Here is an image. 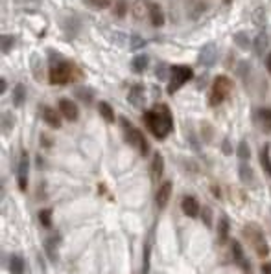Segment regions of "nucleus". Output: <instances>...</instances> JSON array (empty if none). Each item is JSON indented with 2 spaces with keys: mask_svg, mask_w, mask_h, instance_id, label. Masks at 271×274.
Listing matches in <instances>:
<instances>
[{
  "mask_svg": "<svg viewBox=\"0 0 271 274\" xmlns=\"http://www.w3.org/2000/svg\"><path fill=\"white\" fill-rule=\"evenodd\" d=\"M144 124L157 140H165L166 136L173 131V116L170 112V107L165 103H159V105H155V109L146 110L144 112Z\"/></svg>",
  "mask_w": 271,
  "mask_h": 274,
  "instance_id": "1",
  "label": "nucleus"
},
{
  "mask_svg": "<svg viewBox=\"0 0 271 274\" xmlns=\"http://www.w3.org/2000/svg\"><path fill=\"white\" fill-rule=\"evenodd\" d=\"M120 127H122L125 142H127L129 146H133V147H137L142 157H146L149 151V144H148V140H146V136L142 134V131L137 129L127 118H124V116H120Z\"/></svg>",
  "mask_w": 271,
  "mask_h": 274,
  "instance_id": "2",
  "label": "nucleus"
},
{
  "mask_svg": "<svg viewBox=\"0 0 271 274\" xmlns=\"http://www.w3.org/2000/svg\"><path fill=\"white\" fill-rule=\"evenodd\" d=\"M244 236L247 237V241L251 243V247L255 249L256 256L266 257L270 254V245L266 241V236H264V230L255 223H249L244 226Z\"/></svg>",
  "mask_w": 271,
  "mask_h": 274,
  "instance_id": "3",
  "label": "nucleus"
},
{
  "mask_svg": "<svg viewBox=\"0 0 271 274\" xmlns=\"http://www.w3.org/2000/svg\"><path fill=\"white\" fill-rule=\"evenodd\" d=\"M232 79H230L229 75H218V77H214L212 81V91H210V96H208V103L216 107V105H220L223 101L229 98V94L232 92Z\"/></svg>",
  "mask_w": 271,
  "mask_h": 274,
  "instance_id": "4",
  "label": "nucleus"
},
{
  "mask_svg": "<svg viewBox=\"0 0 271 274\" xmlns=\"http://www.w3.org/2000/svg\"><path fill=\"white\" fill-rule=\"evenodd\" d=\"M72 72H74V67H72L68 61H65V59L56 61V63H52L50 72H48L50 83L59 85V87L70 83V79H72Z\"/></svg>",
  "mask_w": 271,
  "mask_h": 274,
  "instance_id": "5",
  "label": "nucleus"
},
{
  "mask_svg": "<svg viewBox=\"0 0 271 274\" xmlns=\"http://www.w3.org/2000/svg\"><path fill=\"white\" fill-rule=\"evenodd\" d=\"M194 77V70L187 65H175L170 68V83H168V94H175L185 83H188Z\"/></svg>",
  "mask_w": 271,
  "mask_h": 274,
  "instance_id": "6",
  "label": "nucleus"
},
{
  "mask_svg": "<svg viewBox=\"0 0 271 274\" xmlns=\"http://www.w3.org/2000/svg\"><path fill=\"white\" fill-rule=\"evenodd\" d=\"M28 169H30V157H28V151H21L19 166H17V183H19L21 191H26V188H28Z\"/></svg>",
  "mask_w": 271,
  "mask_h": 274,
  "instance_id": "7",
  "label": "nucleus"
},
{
  "mask_svg": "<svg viewBox=\"0 0 271 274\" xmlns=\"http://www.w3.org/2000/svg\"><path fill=\"white\" fill-rule=\"evenodd\" d=\"M197 61H199L201 67H205V68L214 67L216 61H218V48H216V44H214V42L205 44V46L199 50V57H197Z\"/></svg>",
  "mask_w": 271,
  "mask_h": 274,
  "instance_id": "8",
  "label": "nucleus"
},
{
  "mask_svg": "<svg viewBox=\"0 0 271 274\" xmlns=\"http://www.w3.org/2000/svg\"><path fill=\"white\" fill-rule=\"evenodd\" d=\"M58 107H59L61 116L65 118V120H68V122H76V120L80 118V109H78V105H76L72 100L63 98V100H59Z\"/></svg>",
  "mask_w": 271,
  "mask_h": 274,
  "instance_id": "9",
  "label": "nucleus"
},
{
  "mask_svg": "<svg viewBox=\"0 0 271 274\" xmlns=\"http://www.w3.org/2000/svg\"><path fill=\"white\" fill-rule=\"evenodd\" d=\"M230 254H232V259H234V263L240 265L244 271H249L251 269V263L247 261L246 257V252H244V247H242V243L240 241H232V245H230Z\"/></svg>",
  "mask_w": 271,
  "mask_h": 274,
  "instance_id": "10",
  "label": "nucleus"
},
{
  "mask_svg": "<svg viewBox=\"0 0 271 274\" xmlns=\"http://www.w3.org/2000/svg\"><path fill=\"white\" fill-rule=\"evenodd\" d=\"M127 101L131 103L133 107H142L144 105V101H146V91H144V87L142 85H133L129 92H127Z\"/></svg>",
  "mask_w": 271,
  "mask_h": 274,
  "instance_id": "11",
  "label": "nucleus"
},
{
  "mask_svg": "<svg viewBox=\"0 0 271 274\" xmlns=\"http://www.w3.org/2000/svg\"><path fill=\"white\" fill-rule=\"evenodd\" d=\"M172 188L173 186L170 181H166V183H163L159 186V190H157V193H155V202L159 208H166L168 201L172 197Z\"/></svg>",
  "mask_w": 271,
  "mask_h": 274,
  "instance_id": "12",
  "label": "nucleus"
},
{
  "mask_svg": "<svg viewBox=\"0 0 271 274\" xmlns=\"http://www.w3.org/2000/svg\"><path fill=\"white\" fill-rule=\"evenodd\" d=\"M181 208H183V212L188 217H197L201 214V206H199V202H197L196 197H192V195H185V197H183Z\"/></svg>",
  "mask_w": 271,
  "mask_h": 274,
  "instance_id": "13",
  "label": "nucleus"
},
{
  "mask_svg": "<svg viewBox=\"0 0 271 274\" xmlns=\"http://www.w3.org/2000/svg\"><path fill=\"white\" fill-rule=\"evenodd\" d=\"M41 114H42V120H44L52 129H59V127H61V116H59L61 112H58L56 109L44 105V107L41 109Z\"/></svg>",
  "mask_w": 271,
  "mask_h": 274,
  "instance_id": "14",
  "label": "nucleus"
},
{
  "mask_svg": "<svg viewBox=\"0 0 271 274\" xmlns=\"http://www.w3.org/2000/svg\"><path fill=\"white\" fill-rule=\"evenodd\" d=\"M59 237L58 234H52L44 239V252L48 256L50 261H58V245H59Z\"/></svg>",
  "mask_w": 271,
  "mask_h": 274,
  "instance_id": "15",
  "label": "nucleus"
},
{
  "mask_svg": "<svg viewBox=\"0 0 271 274\" xmlns=\"http://www.w3.org/2000/svg\"><path fill=\"white\" fill-rule=\"evenodd\" d=\"M149 22L151 26H155V28H161V26H165V13H163V8L155 4V2H149Z\"/></svg>",
  "mask_w": 271,
  "mask_h": 274,
  "instance_id": "16",
  "label": "nucleus"
},
{
  "mask_svg": "<svg viewBox=\"0 0 271 274\" xmlns=\"http://www.w3.org/2000/svg\"><path fill=\"white\" fill-rule=\"evenodd\" d=\"M163 173H165V158L157 151V153H153V160H151V179L159 181Z\"/></svg>",
  "mask_w": 271,
  "mask_h": 274,
  "instance_id": "17",
  "label": "nucleus"
},
{
  "mask_svg": "<svg viewBox=\"0 0 271 274\" xmlns=\"http://www.w3.org/2000/svg\"><path fill=\"white\" fill-rule=\"evenodd\" d=\"M260 166H262L264 173L271 179V146L264 144V147L260 149Z\"/></svg>",
  "mask_w": 271,
  "mask_h": 274,
  "instance_id": "18",
  "label": "nucleus"
},
{
  "mask_svg": "<svg viewBox=\"0 0 271 274\" xmlns=\"http://www.w3.org/2000/svg\"><path fill=\"white\" fill-rule=\"evenodd\" d=\"M256 118L260 122V127H262L264 133H271V109L262 107L256 110Z\"/></svg>",
  "mask_w": 271,
  "mask_h": 274,
  "instance_id": "19",
  "label": "nucleus"
},
{
  "mask_svg": "<svg viewBox=\"0 0 271 274\" xmlns=\"http://www.w3.org/2000/svg\"><path fill=\"white\" fill-rule=\"evenodd\" d=\"M148 65H149V59L146 54H139V55H135L131 61V68L135 74H144Z\"/></svg>",
  "mask_w": 271,
  "mask_h": 274,
  "instance_id": "20",
  "label": "nucleus"
},
{
  "mask_svg": "<svg viewBox=\"0 0 271 274\" xmlns=\"http://www.w3.org/2000/svg\"><path fill=\"white\" fill-rule=\"evenodd\" d=\"M24 259L19 256V254H11L9 256V263L8 269L11 274H24Z\"/></svg>",
  "mask_w": 271,
  "mask_h": 274,
  "instance_id": "21",
  "label": "nucleus"
},
{
  "mask_svg": "<svg viewBox=\"0 0 271 274\" xmlns=\"http://www.w3.org/2000/svg\"><path fill=\"white\" fill-rule=\"evenodd\" d=\"M268 44H270L268 34H266V32H260V34L253 39V50H255L256 55H262L264 52H266V48H268Z\"/></svg>",
  "mask_w": 271,
  "mask_h": 274,
  "instance_id": "22",
  "label": "nucleus"
},
{
  "mask_svg": "<svg viewBox=\"0 0 271 274\" xmlns=\"http://www.w3.org/2000/svg\"><path fill=\"white\" fill-rule=\"evenodd\" d=\"M26 87L22 83H17L15 87H13V98H11V101H13V105L15 107H22L26 101Z\"/></svg>",
  "mask_w": 271,
  "mask_h": 274,
  "instance_id": "23",
  "label": "nucleus"
},
{
  "mask_svg": "<svg viewBox=\"0 0 271 274\" xmlns=\"http://www.w3.org/2000/svg\"><path fill=\"white\" fill-rule=\"evenodd\" d=\"M98 110H100V114H102V118L105 120L107 124H113V122L116 120L115 110H113V107H111L107 101H100V103H98Z\"/></svg>",
  "mask_w": 271,
  "mask_h": 274,
  "instance_id": "24",
  "label": "nucleus"
},
{
  "mask_svg": "<svg viewBox=\"0 0 271 274\" xmlns=\"http://www.w3.org/2000/svg\"><path fill=\"white\" fill-rule=\"evenodd\" d=\"M131 13L137 18H144L146 17V13H149V2L148 0H137V2L133 4Z\"/></svg>",
  "mask_w": 271,
  "mask_h": 274,
  "instance_id": "25",
  "label": "nucleus"
},
{
  "mask_svg": "<svg viewBox=\"0 0 271 274\" xmlns=\"http://www.w3.org/2000/svg\"><path fill=\"white\" fill-rule=\"evenodd\" d=\"M238 175H240V181H242L244 184H251L253 181H255V173H253V169H251L249 164H246V162L240 164Z\"/></svg>",
  "mask_w": 271,
  "mask_h": 274,
  "instance_id": "26",
  "label": "nucleus"
},
{
  "mask_svg": "<svg viewBox=\"0 0 271 274\" xmlns=\"http://www.w3.org/2000/svg\"><path fill=\"white\" fill-rule=\"evenodd\" d=\"M234 44L238 46V48H242V50H249V46H253V42L249 41V35L246 34V32H238V34H234Z\"/></svg>",
  "mask_w": 271,
  "mask_h": 274,
  "instance_id": "27",
  "label": "nucleus"
},
{
  "mask_svg": "<svg viewBox=\"0 0 271 274\" xmlns=\"http://www.w3.org/2000/svg\"><path fill=\"white\" fill-rule=\"evenodd\" d=\"M218 239H220V243H225V241L229 239V219H227V217H222V219H220Z\"/></svg>",
  "mask_w": 271,
  "mask_h": 274,
  "instance_id": "28",
  "label": "nucleus"
},
{
  "mask_svg": "<svg viewBox=\"0 0 271 274\" xmlns=\"http://www.w3.org/2000/svg\"><path fill=\"white\" fill-rule=\"evenodd\" d=\"M76 98H80L85 105H90L92 100H94V94H92V91L87 89V87H80V89H76Z\"/></svg>",
  "mask_w": 271,
  "mask_h": 274,
  "instance_id": "29",
  "label": "nucleus"
},
{
  "mask_svg": "<svg viewBox=\"0 0 271 274\" xmlns=\"http://www.w3.org/2000/svg\"><path fill=\"white\" fill-rule=\"evenodd\" d=\"M15 42H17L15 35H2V54H4V55H8L9 52L13 50Z\"/></svg>",
  "mask_w": 271,
  "mask_h": 274,
  "instance_id": "30",
  "label": "nucleus"
},
{
  "mask_svg": "<svg viewBox=\"0 0 271 274\" xmlns=\"http://www.w3.org/2000/svg\"><path fill=\"white\" fill-rule=\"evenodd\" d=\"M236 157H238L242 162H247L249 157H251V149H249V146H247L246 140H242L238 144V147H236Z\"/></svg>",
  "mask_w": 271,
  "mask_h": 274,
  "instance_id": "31",
  "label": "nucleus"
},
{
  "mask_svg": "<svg viewBox=\"0 0 271 274\" xmlns=\"http://www.w3.org/2000/svg\"><path fill=\"white\" fill-rule=\"evenodd\" d=\"M39 221L44 228H50L52 226V208H44L39 212Z\"/></svg>",
  "mask_w": 271,
  "mask_h": 274,
  "instance_id": "32",
  "label": "nucleus"
},
{
  "mask_svg": "<svg viewBox=\"0 0 271 274\" xmlns=\"http://www.w3.org/2000/svg\"><path fill=\"white\" fill-rule=\"evenodd\" d=\"M13 125H15V120L11 118V114L9 112H4L2 114V131H4V134H8L11 129H13Z\"/></svg>",
  "mask_w": 271,
  "mask_h": 274,
  "instance_id": "33",
  "label": "nucleus"
},
{
  "mask_svg": "<svg viewBox=\"0 0 271 274\" xmlns=\"http://www.w3.org/2000/svg\"><path fill=\"white\" fill-rule=\"evenodd\" d=\"M125 13H127V2H125V0H116L115 15L118 18H122V17H125Z\"/></svg>",
  "mask_w": 271,
  "mask_h": 274,
  "instance_id": "34",
  "label": "nucleus"
},
{
  "mask_svg": "<svg viewBox=\"0 0 271 274\" xmlns=\"http://www.w3.org/2000/svg\"><path fill=\"white\" fill-rule=\"evenodd\" d=\"M253 20H255L256 26L266 24V11H264V8H256L255 11H253Z\"/></svg>",
  "mask_w": 271,
  "mask_h": 274,
  "instance_id": "35",
  "label": "nucleus"
},
{
  "mask_svg": "<svg viewBox=\"0 0 271 274\" xmlns=\"http://www.w3.org/2000/svg\"><path fill=\"white\" fill-rule=\"evenodd\" d=\"M236 72H238V75L242 77V79H246L247 74L251 72V65H249L247 61H240V63H238V68H236Z\"/></svg>",
  "mask_w": 271,
  "mask_h": 274,
  "instance_id": "36",
  "label": "nucleus"
},
{
  "mask_svg": "<svg viewBox=\"0 0 271 274\" xmlns=\"http://www.w3.org/2000/svg\"><path fill=\"white\" fill-rule=\"evenodd\" d=\"M144 44H146L144 39H140L139 35H131V37H129V46H131V50H139Z\"/></svg>",
  "mask_w": 271,
  "mask_h": 274,
  "instance_id": "37",
  "label": "nucleus"
},
{
  "mask_svg": "<svg viewBox=\"0 0 271 274\" xmlns=\"http://www.w3.org/2000/svg\"><path fill=\"white\" fill-rule=\"evenodd\" d=\"M201 219H203V223H205L207 226L212 224V212H210V208L208 206H205L203 210H201Z\"/></svg>",
  "mask_w": 271,
  "mask_h": 274,
  "instance_id": "38",
  "label": "nucleus"
},
{
  "mask_svg": "<svg viewBox=\"0 0 271 274\" xmlns=\"http://www.w3.org/2000/svg\"><path fill=\"white\" fill-rule=\"evenodd\" d=\"M168 70H170V68L166 67V65H159V67H157V77H159V79H166V75H168Z\"/></svg>",
  "mask_w": 271,
  "mask_h": 274,
  "instance_id": "39",
  "label": "nucleus"
},
{
  "mask_svg": "<svg viewBox=\"0 0 271 274\" xmlns=\"http://www.w3.org/2000/svg\"><path fill=\"white\" fill-rule=\"evenodd\" d=\"M90 4H92V6H94V8H107V6H109V4H111V0H89Z\"/></svg>",
  "mask_w": 271,
  "mask_h": 274,
  "instance_id": "40",
  "label": "nucleus"
},
{
  "mask_svg": "<svg viewBox=\"0 0 271 274\" xmlns=\"http://www.w3.org/2000/svg\"><path fill=\"white\" fill-rule=\"evenodd\" d=\"M15 2L21 6H37L39 4V0H15Z\"/></svg>",
  "mask_w": 271,
  "mask_h": 274,
  "instance_id": "41",
  "label": "nucleus"
},
{
  "mask_svg": "<svg viewBox=\"0 0 271 274\" xmlns=\"http://www.w3.org/2000/svg\"><path fill=\"white\" fill-rule=\"evenodd\" d=\"M260 274H271V261H266L260 267Z\"/></svg>",
  "mask_w": 271,
  "mask_h": 274,
  "instance_id": "42",
  "label": "nucleus"
},
{
  "mask_svg": "<svg viewBox=\"0 0 271 274\" xmlns=\"http://www.w3.org/2000/svg\"><path fill=\"white\" fill-rule=\"evenodd\" d=\"M6 89H8V81H6V77H2L0 79V94H4Z\"/></svg>",
  "mask_w": 271,
  "mask_h": 274,
  "instance_id": "43",
  "label": "nucleus"
},
{
  "mask_svg": "<svg viewBox=\"0 0 271 274\" xmlns=\"http://www.w3.org/2000/svg\"><path fill=\"white\" fill-rule=\"evenodd\" d=\"M223 153H225V155H230V144H229V140H223Z\"/></svg>",
  "mask_w": 271,
  "mask_h": 274,
  "instance_id": "44",
  "label": "nucleus"
},
{
  "mask_svg": "<svg viewBox=\"0 0 271 274\" xmlns=\"http://www.w3.org/2000/svg\"><path fill=\"white\" fill-rule=\"evenodd\" d=\"M266 68H268V72L271 74V52L268 54V57H266Z\"/></svg>",
  "mask_w": 271,
  "mask_h": 274,
  "instance_id": "45",
  "label": "nucleus"
}]
</instances>
